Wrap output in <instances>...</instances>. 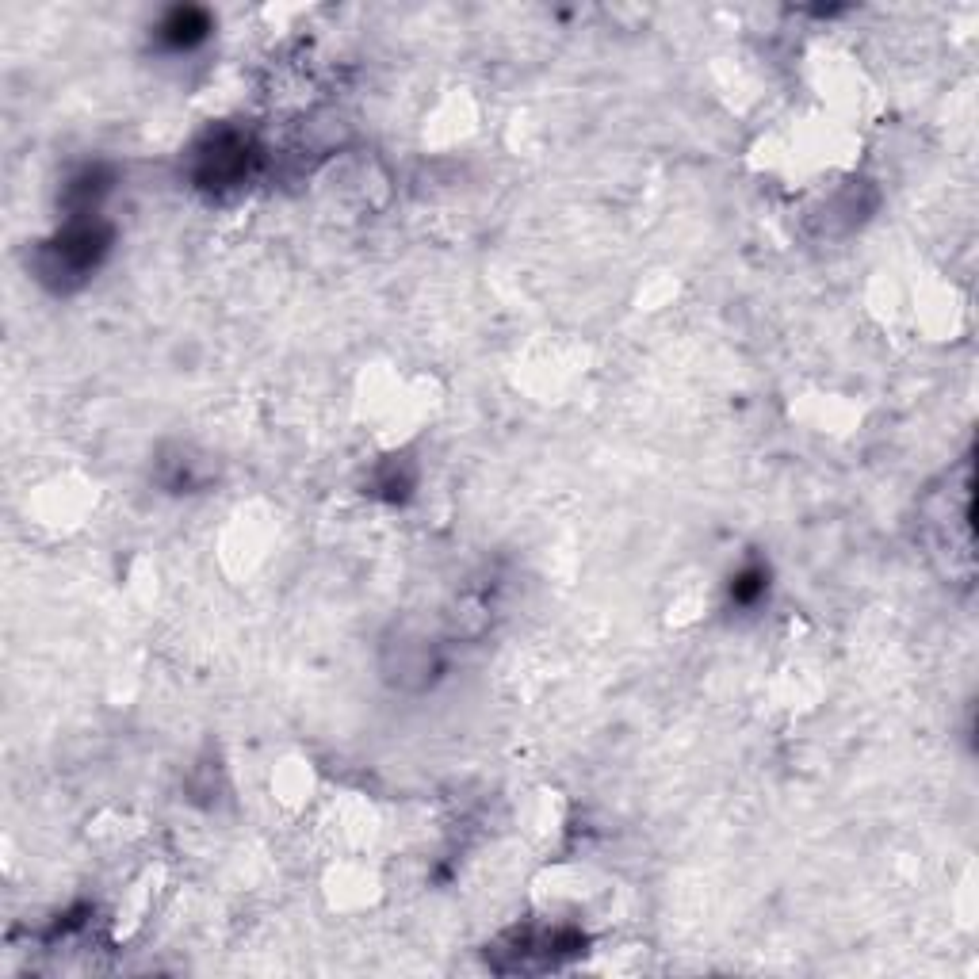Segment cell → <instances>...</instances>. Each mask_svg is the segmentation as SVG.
<instances>
[{
    "mask_svg": "<svg viewBox=\"0 0 979 979\" xmlns=\"http://www.w3.org/2000/svg\"><path fill=\"white\" fill-rule=\"evenodd\" d=\"M165 31V39L173 46H192L196 39H203V31H207V20L199 16L196 8H176L169 23L161 27Z\"/></svg>",
    "mask_w": 979,
    "mask_h": 979,
    "instance_id": "cell-1",
    "label": "cell"
}]
</instances>
